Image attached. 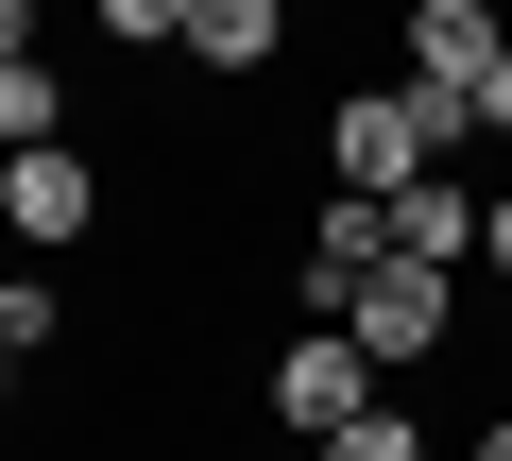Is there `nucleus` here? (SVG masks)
<instances>
[{"instance_id":"f257e3e1","label":"nucleus","mask_w":512,"mask_h":461,"mask_svg":"<svg viewBox=\"0 0 512 461\" xmlns=\"http://www.w3.org/2000/svg\"><path fill=\"white\" fill-rule=\"evenodd\" d=\"M461 137H478V120H461V103H427V86H342V103H325V188L393 205V188H427Z\"/></svg>"},{"instance_id":"f03ea898","label":"nucleus","mask_w":512,"mask_h":461,"mask_svg":"<svg viewBox=\"0 0 512 461\" xmlns=\"http://www.w3.org/2000/svg\"><path fill=\"white\" fill-rule=\"evenodd\" d=\"M495 69H512V18H495V0H393V86H427V103L478 120Z\"/></svg>"},{"instance_id":"7ed1b4c3","label":"nucleus","mask_w":512,"mask_h":461,"mask_svg":"<svg viewBox=\"0 0 512 461\" xmlns=\"http://www.w3.org/2000/svg\"><path fill=\"white\" fill-rule=\"evenodd\" d=\"M256 410H274L291 444L359 427V410H376V359H359V325H291V342H274V376H256Z\"/></svg>"},{"instance_id":"20e7f679","label":"nucleus","mask_w":512,"mask_h":461,"mask_svg":"<svg viewBox=\"0 0 512 461\" xmlns=\"http://www.w3.org/2000/svg\"><path fill=\"white\" fill-rule=\"evenodd\" d=\"M342 325H359V359H376V376H410V359H461V274H410V257H393V274H376Z\"/></svg>"},{"instance_id":"39448f33","label":"nucleus","mask_w":512,"mask_h":461,"mask_svg":"<svg viewBox=\"0 0 512 461\" xmlns=\"http://www.w3.org/2000/svg\"><path fill=\"white\" fill-rule=\"evenodd\" d=\"M0 222H18L35 257H69V240H103V171L52 137V154H0Z\"/></svg>"},{"instance_id":"423d86ee","label":"nucleus","mask_w":512,"mask_h":461,"mask_svg":"<svg viewBox=\"0 0 512 461\" xmlns=\"http://www.w3.org/2000/svg\"><path fill=\"white\" fill-rule=\"evenodd\" d=\"M478 240H495V205H478L461 171H427V188H393V257H410V274H461Z\"/></svg>"},{"instance_id":"0eeeda50","label":"nucleus","mask_w":512,"mask_h":461,"mask_svg":"<svg viewBox=\"0 0 512 461\" xmlns=\"http://www.w3.org/2000/svg\"><path fill=\"white\" fill-rule=\"evenodd\" d=\"M274 52H291V0H205V18H188V69L205 86H256Z\"/></svg>"},{"instance_id":"6e6552de","label":"nucleus","mask_w":512,"mask_h":461,"mask_svg":"<svg viewBox=\"0 0 512 461\" xmlns=\"http://www.w3.org/2000/svg\"><path fill=\"white\" fill-rule=\"evenodd\" d=\"M0 137H18V154H52V137H69V86H52V52H0Z\"/></svg>"},{"instance_id":"1a4fd4ad","label":"nucleus","mask_w":512,"mask_h":461,"mask_svg":"<svg viewBox=\"0 0 512 461\" xmlns=\"http://www.w3.org/2000/svg\"><path fill=\"white\" fill-rule=\"evenodd\" d=\"M52 342H69V291H52V274H18V291H0V359H18V376H35Z\"/></svg>"},{"instance_id":"9d476101","label":"nucleus","mask_w":512,"mask_h":461,"mask_svg":"<svg viewBox=\"0 0 512 461\" xmlns=\"http://www.w3.org/2000/svg\"><path fill=\"white\" fill-rule=\"evenodd\" d=\"M86 18H103L120 52H188V18H205V0H86Z\"/></svg>"},{"instance_id":"9b49d317","label":"nucleus","mask_w":512,"mask_h":461,"mask_svg":"<svg viewBox=\"0 0 512 461\" xmlns=\"http://www.w3.org/2000/svg\"><path fill=\"white\" fill-rule=\"evenodd\" d=\"M308 461H427V427H410V410H359V427H325Z\"/></svg>"},{"instance_id":"f8f14e48","label":"nucleus","mask_w":512,"mask_h":461,"mask_svg":"<svg viewBox=\"0 0 512 461\" xmlns=\"http://www.w3.org/2000/svg\"><path fill=\"white\" fill-rule=\"evenodd\" d=\"M478 137H512V69H495V86H478Z\"/></svg>"},{"instance_id":"ddd939ff","label":"nucleus","mask_w":512,"mask_h":461,"mask_svg":"<svg viewBox=\"0 0 512 461\" xmlns=\"http://www.w3.org/2000/svg\"><path fill=\"white\" fill-rule=\"evenodd\" d=\"M478 257H495V274H512V188H495V240H478Z\"/></svg>"},{"instance_id":"4468645a","label":"nucleus","mask_w":512,"mask_h":461,"mask_svg":"<svg viewBox=\"0 0 512 461\" xmlns=\"http://www.w3.org/2000/svg\"><path fill=\"white\" fill-rule=\"evenodd\" d=\"M461 461H512V410H495V427H478V444H461Z\"/></svg>"}]
</instances>
